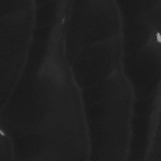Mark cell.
<instances>
[{
  "label": "cell",
  "instance_id": "cell-2",
  "mask_svg": "<svg viewBox=\"0 0 161 161\" xmlns=\"http://www.w3.org/2000/svg\"><path fill=\"white\" fill-rule=\"evenodd\" d=\"M15 155L13 142L8 134L1 129L0 161L12 160Z\"/></svg>",
  "mask_w": 161,
  "mask_h": 161
},
{
  "label": "cell",
  "instance_id": "cell-1",
  "mask_svg": "<svg viewBox=\"0 0 161 161\" xmlns=\"http://www.w3.org/2000/svg\"><path fill=\"white\" fill-rule=\"evenodd\" d=\"M36 9L35 1L0 0L1 104L12 92L27 62Z\"/></svg>",
  "mask_w": 161,
  "mask_h": 161
}]
</instances>
